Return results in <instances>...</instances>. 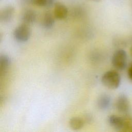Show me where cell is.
Returning a JSON list of instances; mask_svg holds the SVG:
<instances>
[{
	"mask_svg": "<svg viewBox=\"0 0 132 132\" xmlns=\"http://www.w3.org/2000/svg\"><path fill=\"white\" fill-rule=\"evenodd\" d=\"M108 121L109 125L119 131L126 132L127 128L132 125V117L129 113L124 114L123 117L111 115Z\"/></svg>",
	"mask_w": 132,
	"mask_h": 132,
	"instance_id": "1",
	"label": "cell"
},
{
	"mask_svg": "<svg viewBox=\"0 0 132 132\" xmlns=\"http://www.w3.org/2000/svg\"><path fill=\"white\" fill-rule=\"evenodd\" d=\"M101 80L106 87L110 89H116L120 86L121 78L117 71L111 70L107 71L103 75Z\"/></svg>",
	"mask_w": 132,
	"mask_h": 132,
	"instance_id": "2",
	"label": "cell"
},
{
	"mask_svg": "<svg viewBox=\"0 0 132 132\" xmlns=\"http://www.w3.org/2000/svg\"><path fill=\"white\" fill-rule=\"evenodd\" d=\"M127 60V53L123 49L117 50L111 58V63L113 67L119 71H123L126 68Z\"/></svg>",
	"mask_w": 132,
	"mask_h": 132,
	"instance_id": "3",
	"label": "cell"
},
{
	"mask_svg": "<svg viewBox=\"0 0 132 132\" xmlns=\"http://www.w3.org/2000/svg\"><path fill=\"white\" fill-rule=\"evenodd\" d=\"M31 35V30L28 25L22 24L17 26L14 31L13 36L14 39L20 42H26Z\"/></svg>",
	"mask_w": 132,
	"mask_h": 132,
	"instance_id": "4",
	"label": "cell"
},
{
	"mask_svg": "<svg viewBox=\"0 0 132 132\" xmlns=\"http://www.w3.org/2000/svg\"><path fill=\"white\" fill-rule=\"evenodd\" d=\"M117 110L123 115L129 113L130 104L127 96L124 94H120L117 98L116 102Z\"/></svg>",
	"mask_w": 132,
	"mask_h": 132,
	"instance_id": "5",
	"label": "cell"
},
{
	"mask_svg": "<svg viewBox=\"0 0 132 132\" xmlns=\"http://www.w3.org/2000/svg\"><path fill=\"white\" fill-rule=\"evenodd\" d=\"M15 12L13 6L8 5L3 7L0 11V21L3 23L10 22L12 19Z\"/></svg>",
	"mask_w": 132,
	"mask_h": 132,
	"instance_id": "6",
	"label": "cell"
},
{
	"mask_svg": "<svg viewBox=\"0 0 132 132\" xmlns=\"http://www.w3.org/2000/svg\"><path fill=\"white\" fill-rule=\"evenodd\" d=\"M69 13L68 8L63 4L60 2H56L54 5V15L56 19L58 20L65 19Z\"/></svg>",
	"mask_w": 132,
	"mask_h": 132,
	"instance_id": "7",
	"label": "cell"
},
{
	"mask_svg": "<svg viewBox=\"0 0 132 132\" xmlns=\"http://www.w3.org/2000/svg\"><path fill=\"white\" fill-rule=\"evenodd\" d=\"M37 17V14L35 10L27 9L23 12L21 15V20L23 23L29 25L36 22Z\"/></svg>",
	"mask_w": 132,
	"mask_h": 132,
	"instance_id": "8",
	"label": "cell"
},
{
	"mask_svg": "<svg viewBox=\"0 0 132 132\" xmlns=\"http://www.w3.org/2000/svg\"><path fill=\"white\" fill-rule=\"evenodd\" d=\"M55 17L54 14L50 11H47L45 12L42 16L41 21V25L42 27L47 29L52 28L55 24Z\"/></svg>",
	"mask_w": 132,
	"mask_h": 132,
	"instance_id": "9",
	"label": "cell"
},
{
	"mask_svg": "<svg viewBox=\"0 0 132 132\" xmlns=\"http://www.w3.org/2000/svg\"><path fill=\"white\" fill-rule=\"evenodd\" d=\"M111 104V98L107 94H103L101 95L97 100V105L99 109L105 110L108 109Z\"/></svg>",
	"mask_w": 132,
	"mask_h": 132,
	"instance_id": "10",
	"label": "cell"
},
{
	"mask_svg": "<svg viewBox=\"0 0 132 132\" xmlns=\"http://www.w3.org/2000/svg\"><path fill=\"white\" fill-rule=\"evenodd\" d=\"M11 60L9 56L5 54H2L0 56V73L1 74H5L9 67Z\"/></svg>",
	"mask_w": 132,
	"mask_h": 132,
	"instance_id": "11",
	"label": "cell"
},
{
	"mask_svg": "<svg viewBox=\"0 0 132 132\" xmlns=\"http://www.w3.org/2000/svg\"><path fill=\"white\" fill-rule=\"evenodd\" d=\"M85 123V122L84 119L80 117H73L69 121L70 127L75 130L82 128Z\"/></svg>",
	"mask_w": 132,
	"mask_h": 132,
	"instance_id": "12",
	"label": "cell"
},
{
	"mask_svg": "<svg viewBox=\"0 0 132 132\" xmlns=\"http://www.w3.org/2000/svg\"><path fill=\"white\" fill-rule=\"evenodd\" d=\"M29 4H31L36 6L45 7L46 0H28Z\"/></svg>",
	"mask_w": 132,
	"mask_h": 132,
	"instance_id": "13",
	"label": "cell"
},
{
	"mask_svg": "<svg viewBox=\"0 0 132 132\" xmlns=\"http://www.w3.org/2000/svg\"><path fill=\"white\" fill-rule=\"evenodd\" d=\"M56 2V0H46V4L45 8H51L53 6H54Z\"/></svg>",
	"mask_w": 132,
	"mask_h": 132,
	"instance_id": "14",
	"label": "cell"
},
{
	"mask_svg": "<svg viewBox=\"0 0 132 132\" xmlns=\"http://www.w3.org/2000/svg\"><path fill=\"white\" fill-rule=\"evenodd\" d=\"M84 120L85 123H92V121H93V117L90 114L87 113L85 116V118H84Z\"/></svg>",
	"mask_w": 132,
	"mask_h": 132,
	"instance_id": "15",
	"label": "cell"
},
{
	"mask_svg": "<svg viewBox=\"0 0 132 132\" xmlns=\"http://www.w3.org/2000/svg\"><path fill=\"white\" fill-rule=\"evenodd\" d=\"M127 74L129 78L132 80V64L130 65V67L128 68Z\"/></svg>",
	"mask_w": 132,
	"mask_h": 132,
	"instance_id": "16",
	"label": "cell"
},
{
	"mask_svg": "<svg viewBox=\"0 0 132 132\" xmlns=\"http://www.w3.org/2000/svg\"><path fill=\"white\" fill-rule=\"evenodd\" d=\"M130 53L131 56H132V46H131V47H130Z\"/></svg>",
	"mask_w": 132,
	"mask_h": 132,
	"instance_id": "17",
	"label": "cell"
},
{
	"mask_svg": "<svg viewBox=\"0 0 132 132\" xmlns=\"http://www.w3.org/2000/svg\"><path fill=\"white\" fill-rule=\"evenodd\" d=\"M92 1H98V0H92Z\"/></svg>",
	"mask_w": 132,
	"mask_h": 132,
	"instance_id": "18",
	"label": "cell"
}]
</instances>
